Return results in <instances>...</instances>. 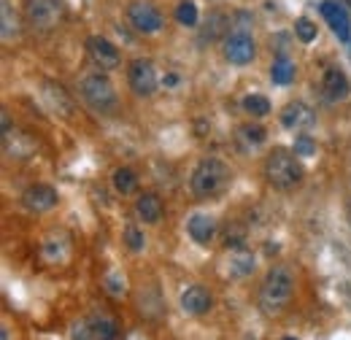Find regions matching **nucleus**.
I'll return each instance as SVG.
<instances>
[{
  "label": "nucleus",
  "mask_w": 351,
  "mask_h": 340,
  "mask_svg": "<svg viewBox=\"0 0 351 340\" xmlns=\"http://www.w3.org/2000/svg\"><path fill=\"white\" fill-rule=\"evenodd\" d=\"M128 340H143V338H141V335H130Z\"/></svg>",
  "instance_id": "obj_29"
},
{
  "label": "nucleus",
  "mask_w": 351,
  "mask_h": 340,
  "mask_svg": "<svg viewBox=\"0 0 351 340\" xmlns=\"http://www.w3.org/2000/svg\"><path fill=\"white\" fill-rule=\"evenodd\" d=\"M181 308H184V313L203 316V313H208V308H211V295H208L203 287H189V289L181 295Z\"/></svg>",
  "instance_id": "obj_14"
},
{
  "label": "nucleus",
  "mask_w": 351,
  "mask_h": 340,
  "mask_svg": "<svg viewBox=\"0 0 351 340\" xmlns=\"http://www.w3.org/2000/svg\"><path fill=\"white\" fill-rule=\"evenodd\" d=\"M128 16H130V25L138 33H157V30L165 25V22H162V14H160L152 3H146V0L130 3Z\"/></svg>",
  "instance_id": "obj_5"
},
{
  "label": "nucleus",
  "mask_w": 351,
  "mask_h": 340,
  "mask_svg": "<svg viewBox=\"0 0 351 340\" xmlns=\"http://www.w3.org/2000/svg\"><path fill=\"white\" fill-rule=\"evenodd\" d=\"M227 181H230V170H227V165H224L221 160H214V157H208V160H203L197 168L192 170L189 186H192L195 197H200V200H208V197L219 195L221 189L227 186Z\"/></svg>",
  "instance_id": "obj_1"
},
{
  "label": "nucleus",
  "mask_w": 351,
  "mask_h": 340,
  "mask_svg": "<svg viewBox=\"0 0 351 340\" xmlns=\"http://www.w3.org/2000/svg\"><path fill=\"white\" fill-rule=\"evenodd\" d=\"M284 340H298V338H284Z\"/></svg>",
  "instance_id": "obj_30"
},
{
  "label": "nucleus",
  "mask_w": 351,
  "mask_h": 340,
  "mask_svg": "<svg viewBox=\"0 0 351 340\" xmlns=\"http://www.w3.org/2000/svg\"><path fill=\"white\" fill-rule=\"evenodd\" d=\"M27 16L41 30H51L62 19V5H60V0H30L27 3Z\"/></svg>",
  "instance_id": "obj_8"
},
{
  "label": "nucleus",
  "mask_w": 351,
  "mask_h": 340,
  "mask_svg": "<svg viewBox=\"0 0 351 340\" xmlns=\"http://www.w3.org/2000/svg\"><path fill=\"white\" fill-rule=\"evenodd\" d=\"M114 189L122 192V195H130L138 189V175L130 168H119L114 173Z\"/></svg>",
  "instance_id": "obj_20"
},
{
  "label": "nucleus",
  "mask_w": 351,
  "mask_h": 340,
  "mask_svg": "<svg viewBox=\"0 0 351 340\" xmlns=\"http://www.w3.org/2000/svg\"><path fill=\"white\" fill-rule=\"evenodd\" d=\"M270 79H273V84H292V82H295V62H292L289 57L273 60Z\"/></svg>",
  "instance_id": "obj_18"
},
{
  "label": "nucleus",
  "mask_w": 351,
  "mask_h": 340,
  "mask_svg": "<svg viewBox=\"0 0 351 340\" xmlns=\"http://www.w3.org/2000/svg\"><path fill=\"white\" fill-rule=\"evenodd\" d=\"M265 178L276 189H295L303 181V165L287 151H273L265 160Z\"/></svg>",
  "instance_id": "obj_3"
},
{
  "label": "nucleus",
  "mask_w": 351,
  "mask_h": 340,
  "mask_svg": "<svg viewBox=\"0 0 351 340\" xmlns=\"http://www.w3.org/2000/svg\"><path fill=\"white\" fill-rule=\"evenodd\" d=\"M135 213H138L146 224H157V221L162 219V203H160V197H157V195L146 192V195H141V197H138V203H135Z\"/></svg>",
  "instance_id": "obj_17"
},
{
  "label": "nucleus",
  "mask_w": 351,
  "mask_h": 340,
  "mask_svg": "<svg viewBox=\"0 0 351 340\" xmlns=\"http://www.w3.org/2000/svg\"><path fill=\"white\" fill-rule=\"evenodd\" d=\"M295 292V276L287 270V267H273L267 276H265L263 292H260V302L267 313H278Z\"/></svg>",
  "instance_id": "obj_2"
},
{
  "label": "nucleus",
  "mask_w": 351,
  "mask_h": 340,
  "mask_svg": "<svg viewBox=\"0 0 351 340\" xmlns=\"http://www.w3.org/2000/svg\"><path fill=\"white\" fill-rule=\"evenodd\" d=\"M82 95H84V100H87L95 111H114V106H117L114 84L103 73H89V76H84Z\"/></svg>",
  "instance_id": "obj_4"
},
{
  "label": "nucleus",
  "mask_w": 351,
  "mask_h": 340,
  "mask_svg": "<svg viewBox=\"0 0 351 340\" xmlns=\"http://www.w3.org/2000/svg\"><path fill=\"white\" fill-rule=\"evenodd\" d=\"M0 16H3V41H11L19 36V19H16V11L11 8L8 0L0 3Z\"/></svg>",
  "instance_id": "obj_19"
},
{
  "label": "nucleus",
  "mask_w": 351,
  "mask_h": 340,
  "mask_svg": "<svg viewBox=\"0 0 351 340\" xmlns=\"http://www.w3.org/2000/svg\"><path fill=\"white\" fill-rule=\"evenodd\" d=\"M224 57L232 62V65H246L254 60V41L252 36L246 33H232L227 41H224Z\"/></svg>",
  "instance_id": "obj_10"
},
{
  "label": "nucleus",
  "mask_w": 351,
  "mask_h": 340,
  "mask_svg": "<svg viewBox=\"0 0 351 340\" xmlns=\"http://www.w3.org/2000/svg\"><path fill=\"white\" fill-rule=\"evenodd\" d=\"M322 89H324V95L330 97V100H343V97H349V79H346V73L343 71H338V68H330L327 73H324V82H322Z\"/></svg>",
  "instance_id": "obj_15"
},
{
  "label": "nucleus",
  "mask_w": 351,
  "mask_h": 340,
  "mask_svg": "<svg viewBox=\"0 0 351 340\" xmlns=\"http://www.w3.org/2000/svg\"><path fill=\"white\" fill-rule=\"evenodd\" d=\"M73 340H117V327L106 316H92L87 321L76 324Z\"/></svg>",
  "instance_id": "obj_9"
},
{
  "label": "nucleus",
  "mask_w": 351,
  "mask_h": 340,
  "mask_svg": "<svg viewBox=\"0 0 351 340\" xmlns=\"http://www.w3.org/2000/svg\"><path fill=\"white\" fill-rule=\"evenodd\" d=\"M241 135H243L249 143H254V146L265 141V130L257 127V125H246V127H241Z\"/></svg>",
  "instance_id": "obj_27"
},
{
  "label": "nucleus",
  "mask_w": 351,
  "mask_h": 340,
  "mask_svg": "<svg viewBox=\"0 0 351 340\" xmlns=\"http://www.w3.org/2000/svg\"><path fill=\"white\" fill-rule=\"evenodd\" d=\"M176 82H178V76H173V73H171V76H165V86H173Z\"/></svg>",
  "instance_id": "obj_28"
},
{
  "label": "nucleus",
  "mask_w": 351,
  "mask_h": 340,
  "mask_svg": "<svg viewBox=\"0 0 351 340\" xmlns=\"http://www.w3.org/2000/svg\"><path fill=\"white\" fill-rule=\"evenodd\" d=\"M186 230H189V238H192L195 243L206 246V243L214 238V232H217V219L208 216V213H195V216L189 219Z\"/></svg>",
  "instance_id": "obj_13"
},
{
  "label": "nucleus",
  "mask_w": 351,
  "mask_h": 340,
  "mask_svg": "<svg viewBox=\"0 0 351 340\" xmlns=\"http://www.w3.org/2000/svg\"><path fill=\"white\" fill-rule=\"evenodd\" d=\"M295 154H303V157H311V154H316V143H313L308 135H300V138L295 141Z\"/></svg>",
  "instance_id": "obj_26"
},
{
  "label": "nucleus",
  "mask_w": 351,
  "mask_h": 340,
  "mask_svg": "<svg viewBox=\"0 0 351 340\" xmlns=\"http://www.w3.org/2000/svg\"><path fill=\"white\" fill-rule=\"evenodd\" d=\"M311 122H313V114L308 111L306 103H289V106L281 111V125L289 130L308 127Z\"/></svg>",
  "instance_id": "obj_16"
},
{
  "label": "nucleus",
  "mask_w": 351,
  "mask_h": 340,
  "mask_svg": "<svg viewBox=\"0 0 351 340\" xmlns=\"http://www.w3.org/2000/svg\"><path fill=\"white\" fill-rule=\"evenodd\" d=\"M295 33H298V38L303 43H311L316 38V25L311 19H298L295 22Z\"/></svg>",
  "instance_id": "obj_23"
},
{
  "label": "nucleus",
  "mask_w": 351,
  "mask_h": 340,
  "mask_svg": "<svg viewBox=\"0 0 351 340\" xmlns=\"http://www.w3.org/2000/svg\"><path fill=\"white\" fill-rule=\"evenodd\" d=\"M232 267H235V273H252L254 270V256L249 254V252H241V254H235V262H232Z\"/></svg>",
  "instance_id": "obj_25"
},
{
  "label": "nucleus",
  "mask_w": 351,
  "mask_h": 340,
  "mask_svg": "<svg viewBox=\"0 0 351 340\" xmlns=\"http://www.w3.org/2000/svg\"><path fill=\"white\" fill-rule=\"evenodd\" d=\"M22 203H25L27 211L44 213L57 206V192H54L51 186H46V184H36V186H27V189H25Z\"/></svg>",
  "instance_id": "obj_11"
},
{
  "label": "nucleus",
  "mask_w": 351,
  "mask_h": 340,
  "mask_svg": "<svg viewBox=\"0 0 351 340\" xmlns=\"http://www.w3.org/2000/svg\"><path fill=\"white\" fill-rule=\"evenodd\" d=\"M243 111L252 117H267L270 114V100L265 95H246L243 97Z\"/></svg>",
  "instance_id": "obj_21"
},
{
  "label": "nucleus",
  "mask_w": 351,
  "mask_h": 340,
  "mask_svg": "<svg viewBox=\"0 0 351 340\" xmlns=\"http://www.w3.org/2000/svg\"><path fill=\"white\" fill-rule=\"evenodd\" d=\"M128 79H130L132 92L141 97H149L157 92V73H154V65L149 60H132Z\"/></svg>",
  "instance_id": "obj_7"
},
{
  "label": "nucleus",
  "mask_w": 351,
  "mask_h": 340,
  "mask_svg": "<svg viewBox=\"0 0 351 340\" xmlns=\"http://www.w3.org/2000/svg\"><path fill=\"white\" fill-rule=\"evenodd\" d=\"M176 19H178V25L195 27L197 25V5L192 0H181L178 8H176Z\"/></svg>",
  "instance_id": "obj_22"
},
{
  "label": "nucleus",
  "mask_w": 351,
  "mask_h": 340,
  "mask_svg": "<svg viewBox=\"0 0 351 340\" xmlns=\"http://www.w3.org/2000/svg\"><path fill=\"white\" fill-rule=\"evenodd\" d=\"M322 14H324V19L330 22V27H332V33L341 38V41H351V27H349V14H346V8L341 5V3H335V0H327L324 5H322Z\"/></svg>",
  "instance_id": "obj_12"
},
{
  "label": "nucleus",
  "mask_w": 351,
  "mask_h": 340,
  "mask_svg": "<svg viewBox=\"0 0 351 340\" xmlns=\"http://www.w3.org/2000/svg\"><path fill=\"white\" fill-rule=\"evenodd\" d=\"M87 51H89V60H92L97 68H103V71H114V68H119V62H122L119 49L108 41V38H103V36H92L87 41Z\"/></svg>",
  "instance_id": "obj_6"
},
{
  "label": "nucleus",
  "mask_w": 351,
  "mask_h": 340,
  "mask_svg": "<svg viewBox=\"0 0 351 340\" xmlns=\"http://www.w3.org/2000/svg\"><path fill=\"white\" fill-rule=\"evenodd\" d=\"M125 243H128L130 252H141L143 243H146V238H143V232H141L138 227H128V230H125Z\"/></svg>",
  "instance_id": "obj_24"
}]
</instances>
